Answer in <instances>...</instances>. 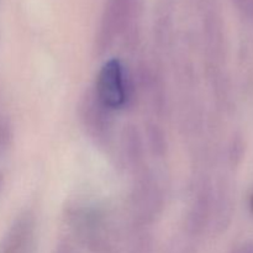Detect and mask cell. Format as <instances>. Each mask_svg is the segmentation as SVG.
<instances>
[{"instance_id": "cell-1", "label": "cell", "mask_w": 253, "mask_h": 253, "mask_svg": "<svg viewBox=\"0 0 253 253\" xmlns=\"http://www.w3.org/2000/svg\"><path fill=\"white\" fill-rule=\"evenodd\" d=\"M96 95L99 101L108 109L120 108L125 104L126 89L123 68L116 59H111L101 68L96 83Z\"/></svg>"}, {"instance_id": "cell-2", "label": "cell", "mask_w": 253, "mask_h": 253, "mask_svg": "<svg viewBox=\"0 0 253 253\" xmlns=\"http://www.w3.org/2000/svg\"><path fill=\"white\" fill-rule=\"evenodd\" d=\"M9 138V126H7V124L5 121L0 120V148H4V146H6Z\"/></svg>"}, {"instance_id": "cell-3", "label": "cell", "mask_w": 253, "mask_h": 253, "mask_svg": "<svg viewBox=\"0 0 253 253\" xmlns=\"http://www.w3.org/2000/svg\"><path fill=\"white\" fill-rule=\"evenodd\" d=\"M57 253H74V252H73V250L68 246V245H64L63 247H61V249L58 250V252Z\"/></svg>"}, {"instance_id": "cell-4", "label": "cell", "mask_w": 253, "mask_h": 253, "mask_svg": "<svg viewBox=\"0 0 253 253\" xmlns=\"http://www.w3.org/2000/svg\"><path fill=\"white\" fill-rule=\"evenodd\" d=\"M2 183H4V177H2V174L0 173V190H1L2 188Z\"/></svg>"}]
</instances>
